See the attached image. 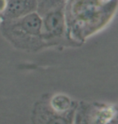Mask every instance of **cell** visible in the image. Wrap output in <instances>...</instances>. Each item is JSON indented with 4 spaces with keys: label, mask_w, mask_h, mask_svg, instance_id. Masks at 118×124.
Returning <instances> with one entry per match:
<instances>
[{
    "label": "cell",
    "mask_w": 118,
    "mask_h": 124,
    "mask_svg": "<svg viewBox=\"0 0 118 124\" xmlns=\"http://www.w3.org/2000/svg\"><path fill=\"white\" fill-rule=\"evenodd\" d=\"M2 19H3V16L0 14V22H1V21L2 20Z\"/></svg>",
    "instance_id": "obj_10"
},
{
    "label": "cell",
    "mask_w": 118,
    "mask_h": 124,
    "mask_svg": "<svg viewBox=\"0 0 118 124\" xmlns=\"http://www.w3.org/2000/svg\"><path fill=\"white\" fill-rule=\"evenodd\" d=\"M41 17V37L45 48H78L67 36L64 9L50 11Z\"/></svg>",
    "instance_id": "obj_3"
},
{
    "label": "cell",
    "mask_w": 118,
    "mask_h": 124,
    "mask_svg": "<svg viewBox=\"0 0 118 124\" xmlns=\"http://www.w3.org/2000/svg\"><path fill=\"white\" fill-rule=\"evenodd\" d=\"M117 9V0H67L64 15L70 40L80 47L109 25Z\"/></svg>",
    "instance_id": "obj_1"
},
{
    "label": "cell",
    "mask_w": 118,
    "mask_h": 124,
    "mask_svg": "<svg viewBox=\"0 0 118 124\" xmlns=\"http://www.w3.org/2000/svg\"><path fill=\"white\" fill-rule=\"evenodd\" d=\"M7 6V0H0V14L3 16Z\"/></svg>",
    "instance_id": "obj_9"
},
{
    "label": "cell",
    "mask_w": 118,
    "mask_h": 124,
    "mask_svg": "<svg viewBox=\"0 0 118 124\" xmlns=\"http://www.w3.org/2000/svg\"><path fill=\"white\" fill-rule=\"evenodd\" d=\"M76 114L74 124H109L116 110L110 106L82 103Z\"/></svg>",
    "instance_id": "obj_4"
},
{
    "label": "cell",
    "mask_w": 118,
    "mask_h": 124,
    "mask_svg": "<svg viewBox=\"0 0 118 124\" xmlns=\"http://www.w3.org/2000/svg\"><path fill=\"white\" fill-rule=\"evenodd\" d=\"M66 1L67 0H36V12L42 16L50 11L64 9Z\"/></svg>",
    "instance_id": "obj_8"
},
{
    "label": "cell",
    "mask_w": 118,
    "mask_h": 124,
    "mask_svg": "<svg viewBox=\"0 0 118 124\" xmlns=\"http://www.w3.org/2000/svg\"><path fill=\"white\" fill-rule=\"evenodd\" d=\"M36 0H7L3 19L19 18L36 12Z\"/></svg>",
    "instance_id": "obj_6"
},
{
    "label": "cell",
    "mask_w": 118,
    "mask_h": 124,
    "mask_svg": "<svg viewBox=\"0 0 118 124\" xmlns=\"http://www.w3.org/2000/svg\"><path fill=\"white\" fill-rule=\"evenodd\" d=\"M75 110L68 112H57L50 106L49 101H40L35 109L36 124H72L73 114Z\"/></svg>",
    "instance_id": "obj_5"
},
{
    "label": "cell",
    "mask_w": 118,
    "mask_h": 124,
    "mask_svg": "<svg viewBox=\"0 0 118 124\" xmlns=\"http://www.w3.org/2000/svg\"><path fill=\"white\" fill-rule=\"evenodd\" d=\"M0 31L18 50L37 53L45 49L41 37V17L36 11L17 19H3L0 22Z\"/></svg>",
    "instance_id": "obj_2"
},
{
    "label": "cell",
    "mask_w": 118,
    "mask_h": 124,
    "mask_svg": "<svg viewBox=\"0 0 118 124\" xmlns=\"http://www.w3.org/2000/svg\"><path fill=\"white\" fill-rule=\"evenodd\" d=\"M50 106L57 112H68L76 109V104L66 94L57 93L49 98Z\"/></svg>",
    "instance_id": "obj_7"
}]
</instances>
